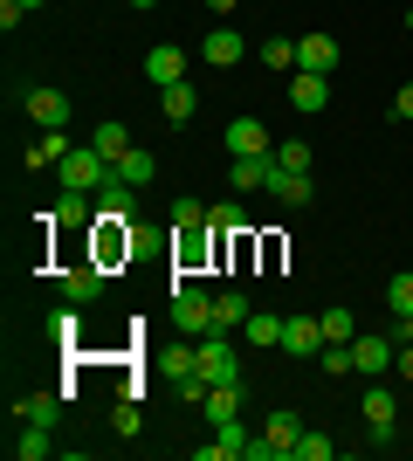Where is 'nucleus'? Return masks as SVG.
<instances>
[{
	"instance_id": "1",
	"label": "nucleus",
	"mask_w": 413,
	"mask_h": 461,
	"mask_svg": "<svg viewBox=\"0 0 413 461\" xmlns=\"http://www.w3.org/2000/svg\"><path fill=\"white\" fill-rule=\"evenodd\" d=\"M56 173H62V186H69V193H97V186H111V173H118V166H111L97 145H76Z\"/></svg>"
},
{
	"instance_id": "2",
	"label": "nucleus",
	"mask_w": 413,
	"mask_h": 461,
	"mask_svg": "<svg viewBox=\"0 0 413 461\" xmlns=\"http://www.w3.org/2000/svg\"><path fill=\"white\" fill-rule=\"evenodd\" d=\"M173 324H179V338H207L214 330V296L193 283H173Z\"/></svg>"
},
{
	"instance_id": "3",
	"label": "nucleus",
	"mask_w": 413,
	"mask_h": 461,
	"mask_svg": "<svg viewBox=\"0 0 413 461\" xmlns=\"http://www.w3.org/2000/svg\"><path fill=\"white\" fill-rule=\"evenodd\" d=\"M200 379L207 385H241V358H235V338H228V330H207V338H200Z\"/></svg>"
},
{
	"instance_id": "4",
	"label": "nucleus",
	"mask_w": 413,
	"mask_h": 461,
	"mask_svg": "<svg viewBox=\"0 0 413 461\" xmlns=\"http://www.w3.org/2000/svg\"><path fill=\"white\" fill-rule=\"evenodd\" d=\"M365 427H373V447H393L400 434H393V420H400V400H393V385H365Z\"/></svg>"
},
{
	"instance_id": "5",
	"label": "nucleus",
	"mask_w": 413,
	"mask_h": 461,
	"mask_svg": "<svg viewBox=\"0 0 413 461\" xmlns=\"http://www.w3.org/2000/svg\"><path fill=\"white\" fill-rule=\"evenodd\" d=\"M393 358H400L393 338H365V330L352 338V372H358V379H386V372H393Z\"/></svg>"
},
{
	"instance_id": "6",
	"label": "nucleus",
	"mask_w": 413,
	"mask_h": 461,
	"mask_svg": "<svg viewBox=\"0 0 413 461\" xmlns=\"http://www.w3.org/2000/svg\"><path fill=\"white\" fill-rule=\"evenodd\" d=\"M228 158H275L269 124H262V117H235V124H228Z\"/></svg>"
},
{
	"instance_id": "7",
	"label": "nucleus",
	"mask_w": 413,
	"mask_h": 461,
	"mask_svg": "<svg viewBox=\"0 0 413 461\" xmlns=\"http://www.w3.org/2000/svg\"><path fill=\"white\" fill-rule=\"evenodd\" d=\"M241 56H248V41H241V28L214 21V28H207V41H200V62H214V69H235Z\"/></svg>"
},
{
	"instance_id": "8",
	"label": "nucleus",
	"mask_w": 413,
	"mask_h": 461,
	"mask_svg": "<svg viewBox=\"0 0 413 461\" xmlns=\"http://www.w3.org/2000/svg\"><path fill=\"white\" fill-rule=\"evenodd\" d=\"M337 62H345V49H337L331 35H303V41H296V69H310V77H337Z\"/></svg>"
},
{
	"instance_id": "9",
	"label": "nucleus",
	"mask_w": 413,
	"mask_h": 461,
	"mask_svg": "<svg viewBox=\"0 0 413 461\" xmlns=\"http://www.w3.org/2000/svg\"><path fill=\"white\" fill-rule=\"evenodd\" d=\"M275 351L317 358V351H324V324H317V317H283V345H275Z\"/></svg>"
},
{
	"instance_id": "10",
	"label": "nucleus",
	"mask_w": 413,
	"mask_h": 461,
	"mask_svg": "<svg viewBox=\"0 0 413 461\" xmlns=\"http://www.w3.org/2000/svg\"><path fill=\"white\" fill-rule=\"evenodd\" d=\"M97 221H138V186L111 173V186H97Z\"/></svg>"
},
{
	"instance_id": "11",
	"label": "nucleus",
	"mask_w": 413,
	"mask_h": 461,
	"mask_svg": "<svg viewBox=\"0 0 413 461\" xmlns=\"http://www.w3.org/2000/svg\"><path fill=\"white\" fill-rule=\"evenodd\" d=\"M28 117H35L41 131H62V124H69V96H62L56 83H41V90H28Z\"/></svg>"
},
{
	"instance_id": "12",
	"label": "nucleus",
	"mask_w": 413,
	"mask_h": 461,
	"mask_svg": "<svg viewBox=\"0 0 413 461\" xmlns=\"http://www.w3.org/2000/svg\"><path fill=\"white\" fill-rule=\"evenodd\" d=\"M193 455H200V461H248V434H241V420L214 427V441H200Z\"/></svg>"
},
{
	"instance_id": "13",
	"label": "nucleus",
	"mask_w": 413,
	"mask_h": 461,
	"mask_svg": "<svg viewBox=\"0 0 413 461\" xmlns=\"http://www.w3.org/2000/svg\"><path fill=\"white\" fill-rule=\"evenodd\" d=\"M241 406H248V385H214L200 400V413H207V427H228V420H241Z\"/></svg>"
},
{
	"instance_id": "14",
	"label": "nucleus",
	"mask_w": 413,
	"mask_h": 461,
	"mask_svg": "<svg viewBox=\"0 0 413 461\" xmlns=\"http://www.w3.org/2000/svg\"><path fill=\"white\" fill-rule=\"evenodd\" d=\"M97 296H103V269H97V262L62 269V303H97Z\"/></svg>"
},
{
	"instance_id": "15",
	"label": "nucleus",
	"mask_w": 413,
	"mask_h": 461,
	"mask_svg": "<svg viewBox=\"0 0 413 461\" xmlns=\"http://www.w3.org/2000/svg\"><path fill=\"white\" fill-rule=\"evenodd\" d=\"M145 77H152V90H166V83H186V56H179V41H158L152 56H145Z\"/></svg>"
},
{
	"instance_id": "16",
	"label": "nucleus",
	"mask_w": 413,
	"mask_h": 461,
	"mask_svg": "<svg viewBox=\"0 0 413 461\" xmlns=\"http://www.w3.org/2000/svg\"><path fill=\"white\" fill-rule=\"evenodd\" d=\"M7 447H14V461H49V455H56V427H41V420H21V434H14Z\"/></svg>"
},
{
	"instance_id": "17",
	"label": "nucleus",
	"mask_w": 413,
	"mask_h": 461,
	"mask_svg": "<svg viewBox=\"0 0 413 461\" xmlns=\"http://www.w3.org/2000/svg\"><path fill=\"white\" fill-rule=\"evenodd\" d=\"M290 104H296V111H324V104H331V77L290 69Z\"/></svg>"
},
{
	"instance_id": "18",
	"label": "nucleus",
	"mask_w": 413,
	"mask_h": 461,
	"mask_svg": "<svg viewBox=\"0 0 413 461\" xmlns=\"http://www.w3.org/2000/svg\"><path fill=\"white\" fill-rule=\"evenodd\" d=\"M14 420L56 427V420H62V385H56V393H21V400H14Z\"/></svg>"
},
{
	"instance_id": "19",
	"label": "nucleus",
	"mask_w": 413,
	"mask_h": 461,
	"mask_svg": "<svg viewBox=\"0 0 413 461\" xmlns=\"http://www.w3.org/2000/svg\"><path fill=\"white\" fill-rule=\"evenodd\" d=\"M158 111H166V124H186V117L200 111V90L193 83H166V90H158Z\"/></svg>"
},
{
	"instance_id": "20",
	"label": "nucleus",
	"mask_w": 413,
	"mask_h": 461,
	"mask_svg": "<svg viewBox=\"0 0 413 461\" xmlns=\"http://www.w3.org/2000/svg\"><path fill=\"white\" fill-rule=\"evenodd\" d=\"M269 193L283 207H310V173H290V166H275L269 173Z\"/></svg>"
},
{
	"instance_id": "21",
	"label": "nucleus",
	"mask_w": 413,
	"mask_h": 461,
	"mask_svg": "<svg viewBox=\"0 0 413 461\" xmlns=\"http://www.w3.org/2000/svg\"><path fill=\"white\" fill-rule=\"evenodd\" d=\"M269 441H275V461H296V441H303V420H296L290 406L269 413Z\"/></svg>"
},
{
	"instance_id": "22",
	"label": "nucleus",
	"mask_w": 413,
	"mask_h": 461,
	"mask_svg": "<svg viewBox=\"0 0 413 461\" xmlns=\"http://www.w3.org/2000/svg\"><path fill=\"white\" fill-rule=\"evenodd\" d=\"M269 173H275V158H235V166H228L235 193H269Z\"/></svg>"
},
{
	"instance_id": "23",
	"label": "nucleus",
	"mask_w": 413,
	"mask_h": 461,
	"mask_svg": "<svg viewBox=\"0 0 413 461\" xmlns=\"http://www.w3.org/2000/svg\"><path fill=\"white\" fill-rule=\"evenodd\" d=\"M90 145H97V152H103V158H111V166H118V158H124V152H131V131H124L118 117H103L97 131H90Z\"/></svg>"
},
{
	"instance_id": "24",
	"label": "nucleus",
	"mask_w": 413,
	"mask_h": 461,
	"mask_svg": "<svg viewBox=\"0 0 413 461\" xmlns=\"http://www.w3.org/2000/svg\"><path fill=\"white\" fill-rule=\"evenodd\" d=\"M118 179H131V186H152V179H158V158L145 152V145H131V152L118 158Z\"/></svg>"
},
{
	"instance_id": "25",
	"label": "nucleus",
	"mask_w": 413,
	"mask_h": 461,
	"mask_svg": "<svg viewBox=\"0 0 413 461\" xmlns=\"http://www.w3.org/2000/svg\"><path fill=\"white\" fill-rule=\"evenodd\" d=\"M56 221H69V228H90V221H97V193H69V186H62Z\"/></svg>"
},
{
	"instance_id": "26",
	"label": "nucleus",
	"mask_w": 413,
	"mask_h": 461,
	"mask_svg": "<svg viewBox=\"0 0 413 461\" xmlns=\"http://www.w3.org/2000/svg\"><path fill=\"white\" fill-rule=\"evenodd\" d=\"M241 338H248V345H283V317H275V310H248Z\"/></svg>"
},
{
	"instance_id": "27",
	"label": "nucleus",
	"mask_w": 413,
	"mask_h": 461,
	"mask_svg": "<svg viewBox=\"0 0 413 461\" xmlns=\"http://www.w3.org/2000/svg\"><path fill=\"white\" fill-rule=\"evenodd\" d=\"M69 152H76V145H69V131H41L35 152H28V166H62Z\"/></svg>"
},
{
	"instance_id": "28",
	"label": "nucleus",
	"mask_w": 413,
	"mask_h": 461,
	"mask_svg": "<svg viewBox=\"0 0 413 461\" xmlns=\"http://www.w3.org/2000/svg\"><path fill=\"white\" fill-rule=\"evenodd\" d=\"M317 324H324V345H352V338H358V317H352L345 303H337V310H324Z\"/></svg>"
},
{
	"instance_id": "29",
	"label": "nucleus",
	"mask_w": 413,
	"mask_h": 461,
	"mask_svg": "<svg viewBox=\"0 0 413 461\" xmlns=\"http://www.w3.org/2000/svg\"><path fill=\"white\" fill-rule=\"evenodd\" d=\"M241 324H248V296H214V330H228V338H235Z\"/></svg>"
},
{
	"instance_id": "30",
	"label": "nucleus",
	"mask_w": 413,
	"mask_h": 461,
	"mask_svg": "<svg viewBox=\"0 0 413 461\" xmlns=\"http://www.w3.org/2000/svg\"><path fill=\"white\" fill-rule=\"evenodd\" d=\"M256 62H269V69H283V77H290V69H296V41H290V35L262 41V49H256Z\"/></svg>"
},
{
	"instance_id": "31",
	"label": "nucleus",
	"mask_w": 413,
	"mask_h": 461,
	"mask_svg": "<svg viewBox=\"0 0 413 461\" xmlns=\"http://www.w3.org/2000/svg\"><path fill=\"white\" fill-rule=\"evenodd\" d=\"M241 221H248V213H241V200H220V207H207V228H214V234H241Z\"/></svg>"
},
{
	"instance_id": "32",
	"label": "nucleus",
	"mask_w": 413,
	"mask_h": 461,
	"mask_svg": "<svg viewBox=\"0 0 413 461\" xmlns=\"http://www.w3.org/2000/svg\"><path fill=\"white\" fill-rule=\"evenodd\" d=\"M275 166H290V173H310V145H303V138H283V145H275Z\"/></svg>"
},
{
	"instance_id": "33",
	"label": "nucleus",
	"mask_w": 413,
	"mask_h": 461,
	"mask_svg": "<svg viewBox=\"0 0 413 461\" xmlns=\"http://www.w3.org/2000/svg\"><path fill=\"white\" fill-rule=\"evenodd\" d=\"M337 447H331V434H310V427H303V441H296V461H331Z\"/></svg>"
},
{
	"instance_id": "34",
	"label": "nucleus",
	"mask_w": 413,
	"mask_h": 461,
	"mask_svg": "<svg viewBox=\"0 0 413 461\" xmlns=\"http://www.w3.org/2000/svg\"><path fill=\"white\" fill-rule=\"evenodd\" d=\"M76 310H83V303H56V310H49V330H56L62 345H69V338L83 330V324H76Z\"/></svg>"
},
{
	"instance_id": "35",
	"label": "nucleus",
	"mask_w": 413,
	"mask_h": 461,
	"mask_svg": "<svg viewBox=\"0 0 413 461\" xmlns=\"http://www.w3.org/2000/svg\"><path fill=\"white\" fill-rule=\"evenodd\" d=\"M317 366L331 372V379H345V372H352V345H324V351H317Z\"/></svg>"
},
{
	"instance_id": "36",
	"label": "nucleus",
	"mask_w": 413,
	"mask_h": 461,
	"mask_svg": "<svg viewBox=\"0 0 413 461\" xmlns=\"http://www.w3.org/2000/svg\"><path fill=\"white\" fill-rule=\"evenodd\" d=\"M179 228H207V207L200 200H173V234Z\"/></svg>"
},
{
	"instance_id": "37",
	"label": "nucleus",
	"mask_w": 413,
	"mask_h": 461,
	"mask_svg": "<svg viewBox=\"0 0 413 461\" xmlns=\"http://www.w3.org/2000/svg\"><path fill=\"white\" fill-rule=\"evenodd\" d=\"M386 303H393V317H407L413 310V276H393V283H386Z\"/></svg>"
},
{
	"instance_id": "38",
	"label": "nucleus",
	"mask_w": 413,
	"mask_h": 461,
	"mask_svg": "<svg viewBox=\"0 0 413 461\" xmlns=\"http://www.w3.org/2000/svg\"><path fill=\"white\" fill-rule=\"evenodd\" d=\"M386 117H393V124H413V83H400V96H393V111H386Z\"/></svg>"
},
{
	"instance_id": "39",
	"label": "nucleus",
	"mask_w": 413,
	"mask_h": 461,
	"mask_svg": "<svg viewBox=\"0 0 413 461\" xmlns=\"http://www.w3.org/2000/svg\"><path fill=\"white\" fill-rule=\"evenodd\" d=\"M111 427H118V434H138V400H118V413H111Z\"/></svg>"
},
{
	"instance_id": "40",
	"label": "nucleus",
	"mask_w": 413,
	"mask_h": 461,
	"mask_svg": "<svg viewBox=\"0 0 413 461\" xmlns=\"http://www.w3.org/2000/svg\"><path fill=\"white\" fill-rule=\"evenodd\" d=\"M21 21H28V7H21V0H0V28H7V35H14Z\"/></svg>"
},
{
	"instance_id": "41",
	"label": "nucleus",
	"mask_w": 413,
	"mask_h": 461,
	"mask_svg": "<svg viewBox=\"0 0 413 461\" xmlns=\"http://www.w3.org/2000/svg\"><path fill=\"white\" fill-rule=\"evenodd\" d=\"M235 7H241V0H207V14H214V21H228Z\"/></svg>"
},
{
	"instance_id": "42",
	"label": "nucleus",
	"mask_w": 413,
	"mask_h": 461,
	"mask_svg": "<svg viewBox=\"0 0 413 461\" xmlns=\"http://www.w3.org/2000/svg\"><path fill=\"white\" fill-rule=\"evenodd\" d=\"M400 379H413V345H400Z\"/></svg>"
},
{
	"instance_id": "43",
	"label": "nucleus",
	"mask_w": 413,
	"mask_h": 461,
	"mask_svg": "<svg viewBox=\"0 0 413 461\" xmlns=\"http://www.w3.org/2000/svg\"><path fill=\"white\" fill-rule=\"evenodd\" d=\"M400 345H413V310H407V317H400Z\"/></svg>"
},
{
	"instance_id": "44",
	"label": "nucleus",
	"mask_w": 413,
	"mask_h": 461,
	"mask_svg": "<svg viewBox=\"0 0 413 461\" xmlns=\"http://www.w3.org/2000/svg\"><path fill=\"white\" fill-rule=\"evenodd\" d=\"M131 7H138V14H145V7H158V0H131Z\"/></svg>"
},
{
	"instance_id": "45",
	"label": "nucleus",
	"mask_w": 413,
	"mask_h": 461,
	"mask_svg": "<svg viewBox=\"0 0 413 461\" xmlns=\"http://www.w3.org/2000/svg\"><path fill=\"white\" fill-rule=\"evenodd\" d=\"M21 7H28V14H35V7H41V0H21Z\"/></svg>"
},
{
	"instance_id": "46",
	"label": "nucleus",
	"mask_w": 413,
	"mask_h": 461,
	"mask_svg": "<svg viewBox=\"0 0 413 461\" xmlns=\"http://www.w3.org/2000/svg\"><path fill=\"white\" fill-rule=\"evenodd\" d=\"M407 28H413V7H407Z\"/></svg>"
}]
</instances>
